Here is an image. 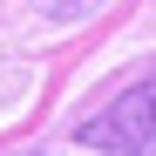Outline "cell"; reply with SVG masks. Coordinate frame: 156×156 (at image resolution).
Masks as SVG:
<instances>
[{
	"label": "cell",
	"instance_id": "cell-1",
	"mask_svg": "<svg viewBox=\"0 0 156 156\" xmlns=\"http://www.w3.org/2000/svg\"><path fill=\"white\" fill-rule=\"evenodd\" d=\"M82 143L102 149V156H149L156 149V75L149 82H129L102 115H88Z\"/></svg>",
	"mask_w": 156,
	"mask_h": 156
},
{
	"label": "cell",
	"instance_id": "cell-2",
	"mask_svg": "<svg viewBox=\"0 0 156 156\" xmlns=\"http://www.w3.org/2000/svg\"><path fill=\"white\" fill-rule=\"evenodd\" d=\"M41 14H55V20H82V14H95L102 0H34Z\"/></svg>",
	"mask_w": 156,
	"mask_h": 156
}]
</instances>
